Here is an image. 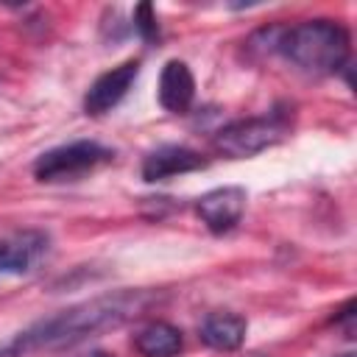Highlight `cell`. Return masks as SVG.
<instances>
[{
  "label": "cell",
  "mask_w": 357,
  "mask_h": 357,
  "mask_svg": "<svg viewBox=\"0 0 357 357\" xmlns=\"http://www.w3.org/2000/svg\"><path fill=\"white\" fill-rule=\"evenodd\" d=\"M153 296L148 290H117L106 296L86 298L81 304H73L67 310H59L56 315H47L28 329L17 332L14 340L22 351V357L36 351H59L70 349L81 340H89L106 329H117L126 321L142 315Z\"/></svg>",
  "instance_id": "6da1fadb"
},
{
  "label": "cell",
  "mask_w": 357,
  "mask_h": 357,
  "mask_svg": "<svg viewBox=\"0 0 357 357\" xmlns=\"http://www.w3.org/2000/svg\"><path fill=\"white\" fill-rule=\"evenodd\" d=\"M265 39V50L279 53L296 70L307 75H335L346 67L351 53V36L337 20H301L296 25H271L257 33Z\"/></svg>",
  "instance_id": "7a4b0ae2"
},
{
  "label": "cell",
  "mask_w": 357,
  "mask_h": 357,
  "mask_svg": "<svg viewBox=\"0 0 357 357\" xmlns=\"http://www.w3.org/2000/svg\"><path fill=\"white\" fill-rule=\"evenodd\" d=\"M284 134H287V120L282 114L245 117L223 126L212 137V148L226 159H248L282 142Z\"/></svg>",
  "instance_id": "3957f363"
},
{
  "label": "cell",
  "mask_w": 357,
  "mask_h": 357,
  "mask_svg": "<svg viewBox=\"0 0 357 357\" xmlns=\"http://www.w3.org/2000/svg\"><path fill=\"white\" fill-rule=\"evenodd\" d=\"M112 159H114V153L106 145H100L95 139H75V142L45 151L33 162V176H36V181H45V184L78 181L81 176L98 170L100 165H106Z\"/></svg>",
  "instance_id": "277c9868"
},
{
  "label": "cell",
  "mask_w": 357,
  "mask_h": 357,
  "mask_svg": "<svg viewBox=\"0 0 357 357\" xmlns=\"http://www.w3.org/2000/svg\"><path fill=\"white\" fill-rule=\"evenodd\" d=\"M245 212V190L237 184L229 187H215L204 192L195 201V215L212 234H226L231 231Z\"/></svg>",
  "instance_id": "5b68a950"
},
{
  "label": "cell",
  "mask_w": 357,
  "mask_h": 357,
  "mask_svg": "<svg viewBox=\"0 0 357 357\" xmlns=\"http://www.w3.org/2000/svg\"><path fill=\"white\" fill-rule=\"evenodd\" d=\"M137 75H139V64L137 61H123V64L100 73L89 84L86 95H84V112L92 114V117H100V114L112 112L128 95V89L134 86Z\"/></svg>",
  "instance_id": "8992f818"
},
{
  "label": "cell",
  "mask_w": 357,
  "mask_h": 357,
  "mask_svg": "<svg viewBox=\"0 0 357 357\" xmlns=\"http://www.w3.org/2000/svg\"><path fill=\"white\" fill-rule=\"evenodd\" d=\"M47 234L39 229L14 231L0 240V273H28L47 251Z\"/></svg>",
  "instance_id": "52a82bcc"
},
{
  "label": "cell",
  "mask_w": 357,
  "mask_h": 357,
  "mask_svg": "<svg viewBox=\"0 0 357 357\" xmlns=\"http://www.w3.org/2000/svg\"><path fill=\"white\" fill-rule=\"evenodd\" d=\"M206 165V159L192 151V148H184V145H162L156 151H151L145 159H142V178L145 181H165V178H173V176H181V173H192V170H201Z\"/></svg>",
  "instance_id": "ba28073f"
},
{
  "label": "cell",
  "mask_w": 357,
  "mask_h": 357,
  "mask_svg": "<svg viewBox=\"0 0 357 357\" xmlns=\"http://www.w3.org/2000/svg\"><path fill=\"white\" fill-rule=\"evenodd\" d=\"M192 98H195L192 70L178 59H170L159 73V103H162V109H167L173 114H184L192 106Z\"/></svg>",
  "instance_id": "9c48e42d"
},
{
  "label": "cell",
  "mask_w": 357,
  "mask_h": 357,
  "mask_svg": "<svg viewBox=\"0 0 357 357\" xmlns=\"http://www.w3.org/2000/svg\"><path fill=\"white\" fill-rule=\"evenodd\" d=\"M248 324L237 312H209L198 329V337L212 351H234L243 346Z\"/></svg>",
  "instance_id": "30bf717a"
},
{
  "label": "cell",
  "mask_w": 357,
  "mask_h": 357,
  "mask_svg": "<svg viewBox=\"0 0 357 357\" xmlns=\"http://www.w3.org/2000/svg\"><path fill=\"white\" fill-rule=\"evenodd\" d=\"M131 346L139 357H178L184 349V335L167 321H151L134 335Z\"/></svg>",
  "instance_id": "8fae6325"
},
{
  "label": "cell",
  "mask_w": 357,
  "mask_h": 357,
  "mask_svg": "<svg viewBox=\"0 0 357 357\" xmlns=\"http://www.w3.org/2000/svg\"><path fill=\"white\" fill-rule=\"evenodd\" d=\"M134 28L139 31L142 39H153L159 25H156V14H153V6L151 3H139L134 8Z\"/></svg>",
  "instance_id": "7c38bea8"
},
{
  "label": "cell",
  "mask_w": 357,
  "mask_h": 357,
  "mask_svg": "<svg viewBox=\"0 0 357 357\" xmlns=\"http://www.w3.org/2000/svg\"><path fill=\"white\" fill-rule=\"evenodd\" d=\"M335 321H337V324H343L346 337H351V335H354V298H349V301L343 304V310H337Z\"/></svg>",
  "instance_id": "4fadbf2b"
},
{
  "label": "cell",
  "mask_w": 357,
  "mask_h": 357,
  "mask_svg": "<svg viewBox=\"0 0 357 357\" xmlns=\"http://www.w3.org/2000/svg\"><path fill=\"white\" fill-rule=\"evenodd\" d=\"M0 357H20V351H17V346L8 340V343L0 346Z\"/></svg>",
  "instance_id": "5bb4252c"
},
{
  "label": "cell",
  "mask_w": 357,
  "mask_h": 357,
  "mask_svg": "<svg viewBox=\"0 0 357 357\" xmlns=\"http://www.w3.org/2000/svg\"><path fill=\"white\" fill-rule=\"evenodd\" d=\"M343 357H354V354H343Z\"/></svg>",
  "instance_id": "9a60e30c"
}]
</instances>
